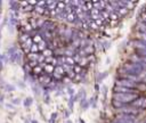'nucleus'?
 Segmentation results:
<instances>
[{
  "label": "nucleus",
  "mask_w": 146,
  "mask_h": 123,
  "mask_svg": "<svg viewBox=\"0 0 146 123\" xmlns=\"http://www.w3.org/2000/svg\"><path fill=\"white\" fill-rule=\"evenodd\" d=\"M137 98H138L137 93H114L113 92V100L120 101V102L125 104V105L129 102H132Z\"/></svg>",
  "instance_id": "obj_1"
},
{
  "label": "nucleus",
  "mask_w": 146,
  "mask_h": 123,
  "mask_svg": "<svg viewBox=\"0 0 146 123\" xmlns=\"http://www.w3.org/2000/svg\"><path fill=\"white\" fill-rule=\"evenodd\" d=\"M116 85H120V87H125V88H138L139 87V83H136V82H132V81H129V80H125V79H117L116 82H115Z\"/></svg>",
  "instance_id": "obj_2"
},
{
  "label": "nucleus",
  "mask_w": 146,
  "mask_h": 123,
  "mask_svg": "<svg viewBox=\"0 0 146 123\" xmlns=\"http://www.w3.org/2000/svg\"><path fill=\"white\" fill-rule=\"evenodd\" d=\"M119 112H121V113H123V115H136V114H138L139 113V109L138 108H135V107H132V106H130V107H122V108H120L119 109Z\"/></svg>",
  "instance_id": "obj_3"
},
{
  "label": "nucleus",
  "mask_w": 146,
  "mask_h": 123,
  "mask_svg": "<svg viewBox=\"0 0 146 123\" xmlns=\"http://www.w3.org/2000/svg\"><path fill=\"white\" fill-rule=\"evenodd\" d=\"M131 106L135 108H145L146 107V98L145 97H138L136 100L131 102Z\"/></svg>",
  "instance_id": "obj_4"
},
{
  "label": "nucleus",
  "mask_w": 146,
  "mask_h": 123,
  "mask_svg": "<svg viewBox=\"0 0 146 123\" xmlns=\"http://www.w3.org/2000/svg\"><path fill=\"white\" fill-rule=\"evenodd\" d=\"M114 93H137V91L136 90H132L130 88L115 85L114 87Z\"/></svg>",
  "instance_id": "obj_5"
},
{
  "label": "nucleus",
  "mask_w": 146,
  "mask_h": 123,
  "mask_svg": "<svg viewBox=\"0 0 146 123\" xmlns=\"http://www.w3.org/2000/svg\"><path fill=\"white\" fill-rule=\"evenodd\" d=\"M132 46L135 48H137V50H146V41L135 40V41H132Z\"/></svg>",
  "instance_id": "obj_6"
},
{
  "label": "nucleus",
  "mask_w": 146,
  "mask_h": 123,
  "mask_svg": "<svg viewBox=\"0 0 146 123\" xmlns=\"http://www.w3.org/2000/svg\"><path fill=\"white\" fill-rule=\"evenodd\" d=\"M22 58H23V54H22L21 50H17V51L15 52V55H13L11 57H9V59H10L13 63H18V64L22 62Z\"/></svg>",
  "instance_id": "obj_7"
},
{
  "label": "nucleus",
  "mask_w": 146,
  "mask_h": 123,
  "mask_svg": "<svg viewBox=\"0 0 146 123\" xmlns=\"http://www.w3.org/2000/svg\"><path fill=\"white\" fill-rule=\"evenodd\" d=\"M116 123H133V118L130 115H121L117 117Z\"/></svg>",
  "instance_id": "obj_8"
},
{
  "label": "nucleus",
  "mask_w": 146,
  "mask_h": 123,
  "mask_svg": "<svg viewBox=\"0 0 146 123\" xmlns=\"http://www.w3.org/2000/svg\"><path fill=\"white\" fill-rule=\"evenodd\" d=\"M42 30H44V31H49V32H52L54 30H56V26H55V24H54L52 22L47 20V22H44V23L42 24Z\"/></svg>",
  "instance_id": "obj_9"
},
{
  "label": "nucleus",
  "mask_w": 146,
  "mask_h": 123,
  "mask_svg": "<svg viewBox=\"0 0 146 123\" xmlns=\"http://www.w3.org/2000/svg\"><path fill=\"white\" fill-rule=\"evenodd\" d=\"M51 33H52V32H49V31H44V30H41L39 34H40V36L42 38V40L47 42V41H50V40H51V35H52Z\"/></svg>",
  "instance_id": "obj_10"
},
{
  "label": "nucleus",
  "mask_w": 146,
  "mask_h": 123,
  "mask_svg": "<svg viewBox=\"0 0 146 123\" xmlns=\"http://www.w3.org/2000/svg\"><path fill=\"white\" fill-rule=\"evenodd\" d=\"M114 9H115V11H116V14H117L119 16H124V15H127L128 11H129V9L125 8V7H116V8H114Z\"/></svg>",
  "instance_id": "obj_11"
},
{
  "label": "nucleus",
  "mask_w": 146,
  "mask_h": 123,
  "mask_svg": "<svg viewBox=\"0 0 146 123\" xmlns=\"http://www.w3.org/2000/svg\"><path fill=\"white\" fill-rule=\"evenodd\" d=\"M57 5H58V1H47V9L50 10L51 13L57 8Z\"/></svg>",
  "instance_id": "obj_12"
},
{
  "label": "nucleus",
  "mask_w": 146,
  "mask_h": 123,
  "mask_svg": "<svg viewBox=\"0 0 146 123\" xmlns=\"http://www.w3.org/2000/svg\"><path fill=\"white\" fill-rule=\"evenodd\" d=\"M43 69H44L46 74H54V72H55V67L52 65H50V64H46Z\"/></svg>",
  "instance_id": "obj_13"
},
{
  "label": "nucleus",
  "mask_w": 146,
  "mask_h": 123,
  "mask_svg": "<svg viewBox=\"0 0 146 123\" xmlns=\"http://www.w3.org/2000/svg\"><path fill=\"white\" fill-rule=\"evenodd\" d=\"M76 19H78V15H76V13H72V14H70V15L67 16V18H66V20L70 22V23H75Z\"/></svg>",
  "instance_id": "obj_14"
},
{
  "label": "nucleus",
  "mask_w": 146,
  "mask_h": 123,
  "mask_svg": "<svg viewBox=\"0 0 146 123\" xmlns=\"http://www.w3.org/2000/svg\"><path fill=\"white\" fill-rule=\"evenodd\" d=\"M112 105H113V107H115V108H117V109H120V108H122V107H127L125 104H122V102L116 101V100H112Z\"/></svg>",
  "instance_id": "obj_15"
},
{
  "label": "nucleus",
  "mask_w": 146,
  "mask_h": 123,
  "mask_svg": "<svg viewBox=\"0 0 146 123\" xmlns=\"http://www.w3.org/2000/svg\"><path fill=\"white\" fill-rule=\"evenodd\" d=\"M50 81H51V77H49V76H40V82L42 84H44V85L49 84Z\"/></svg>",
  "instance_id": "obj_16"
},
{
  "label": "nucleus",
  "mask_w": 146,
  "mask_h": 123,
  "mask_svg": "<svg viewBox=\"0 0 146 123\" xmlns=\"http://www.w3.org/2000/svg\"><path fill=\"white\" fill-rule=\"evenodd\" d=\"M47 46H48V42H46V41H41L40 43H38V47H39V50H41V51H43V50H46L47 49Z\"/></svg>",
  "instance_id": "obj_17"
},
{
  "label": "nucleus",
  "mask_w": 146,
  "mask_h": 123,
  "mask_svg": "<svg viewBox=\"0 0 146 123\" xmlns=\"http://www.w3.org/2000/svg\"><path fill=\"white\" fill-rule=\"evenodd\" d=\"M42 56L44 57V58H48V57H51L52 56V50L51 49H46V50H43V52H42Z\"/></svg>",
  "instance_id": "obj_18"
},
{
  "label": "nucleus",
  "mask_w": 146,
  "mask_h": 123,
  "mask_svg": "<svg viewBox=\"0 0 146 123\" xmlns=\"http://www.w3.org/2000/svg\"><path fill=\"white\" fill-rule=\"evenodd\" d=\"M32 102H33L32 97H27V98H25V100H24V106H25V107H30V106L32 105Z\"/></svg>",
  "instance_id": "obj_19"
},
{
  "label": "nucleus",
  "mask_w": 146,
  "mask_h": 123,
  "mask_svg": "<svg viewBox=\"0 0 146 123\" xmlns=\"http://www.w3.org/2000/svg\"><path fill=\"white\" fill-rule=\"evenodd\" d=\"M9 3H10V8H11L13 10H17V9H19V6H18L19 3H18V2H16V1H10Z\"/></svg>",
  "instance_id": "obj_20"
},
{
  "label": "nucleus",
  "mask_w": 146,
  "mask_h": 123,
  "mask_svg": "<svg viewBox=\"0 0 146 123\" xmlns=\"http://www.w3.org/2000/svg\"><path fill=\"white\" fill-rule=\"evenodd\" d=\"M38 51H40V50H39V47H38V44H36V43H33V44H32V47H31V50H30V52H33V54H38Z\"/></svg>",
  "instance_id": "obj_21"
},
{
  "label": "nucleus",
  "mask_w": 146,
  "mask_h": 123,
  "mask_svg": "<svg viewBox=\"0 0 146 123\" xmlns=\"http://www.w3.org/2000/svg\"><path fill=\"white\" fill-rule=\"evenodd\" d=\"M138 30H139V33H146V25L140 23L138 25Z\"/></svg>",
  "instance_id": "obj_22"
},
{
  "label": "nucleus",
  "mask_w": 146,
  "mask_h": 123,
  "mask_svg": "<svg viewBox=\"0 0 146 123\" xmlns=\"http://www.w3.org/2000/svg\"><path fill=\"white\" fill-rule=\"evenodd\" d=\"M62 67H63L64 72H68V73L73 69V67H71V66H70V65H67V64H63V65H62Z\"/></svg>",
  "instance_id": "obj_23"
},
{
  "label": "nucleus",
  "mask_w": 146,
  "mask_h": 123,
  "mask_svg": "<svg viewBox=\"0 0 146 123\" xmlns=\"http://www.w3.org/2000/svg\"><path fill=\"white\" fill-rule=\"evenodd\" d=\"M55 73H57V74H59V75H62L63 73H64V69H63V67L59 65V66H57V67H55Z\"/></svg>",
  "instance_id": "obj_24"
},
{
  "label": "nucleus",
  "mask_w": 146,
  "mask_h": 123,
  "mask_svg": "<svg viewBox=\"0 0 146 123\" xmlns=\"http://www.w3.org/2000/svg\"><path fill=\"white\" fill-rule=\"evenodd\" d=\"M74 96H71L70 97V100H68V107H70V109L71 110H73V102H74Z\"/></svg>",
  "instance_id": "obj_25"
},
{
  "label": "nucleus",
  "mask_w": 146,
  "mask_h": 123,
  "mask_svg": "<svg viewBox=\"0 0 146 123\" xmlns=\"http://www.w3.org/2000/svg\"><path fill=\"white\" fill-rule=\"evenodd\" d=\"M139 19L141 20V24L146 25V13H141V16L139 17Z\"/></svg>",
  "instance_id": "obj_26"
},
{
  "label": "nucleus",
  "mask_w": 146,
  "mask_h": 123,
  "mask_svg": "<svg viewBox=\"0 0 146 123\" xmlns=\"http://www.w3.org/2000/svg\"><path fill=\"white\" fill-rule=\"evenodd\" d=\"M33 69H34V73H35V74H40V73L42 72V69H43V68H42L41 66H39V65H38V66H35Z\"/></svg>",
  "instance_id": "obj_27"
},
{
  "label": "nucleus",
  "mask_w": 146,
  "mask_h": 123,
  "mask_svg": "<svg viewBox=\"0 0 146 123\" xmlns=\"http://www.w3.org/2000/svg\"><path fill=\"white\" fill-rule=\"evenodd\" d=\"M56 117H57V113H52V114H51V117H50V120H49V123H55Z\"/></svg>",
  "instance_id": "obj_28"
},
{
  "label": "nucleus",
  "mask_w": 146,
  "mask_h": 123,
  "mask_svg": "<svg viewBox=\"0 0 146 123\" xmlns=\"http://www.w3.org/2000/svg\"><path fill=\"white\" fill-rule=\"evenodd\" d=\"M73 71H74L76 74H78V73H80V72H81V66H80V65H74Z\"/></svg>",
  "instance_id": "obj_29"
},
{
  "label": "nucleus",
  "mask_w": 146,
  "mask_h": 123,
  "mask_svg": "<svg viewBox=\"0 0 146 123\" xmlns=\"http://www.w3.org/2000/svg\"><path fill=\"white\" fill-rule=\"evenodd\" d=\"M138 36L141 41H146V33H138Z\"/></svg>",
  "instance_id": "obj_30"
},
{
  "label": "nucleus",
  "mask_w": 146,
  "mask_h": 123,
  "mask_svg": "<svg viewBox=\"0 0 146 123\" xmlns=\"http://www.w3.org/2000/svg\"><path fill=\"white\" fill-rule=\"evenodd\" d=\"M23 67H24V71H25L26 73H27V72L31 69V66L29 65V63H27V64H24V65H23Z\"/></svg>",
  "instance_id": "obj_31"
},
{
  "label": "nucleus",
  "mask_w": 146,
  "mask_h": 123,
  "mask_svg": "<svg viewBox=\"0 0 146 123\" xmlns=\"http://www.w3.org/2000/svg\"><path fill=\"white\" fill-rule=\"evenodd\" d=\"M10 24H11V25H16V24H17V19L10 17Z\"/></svg>",
  "instance_id": "obj_32"
},
{
  "label": "nucleus",
  "mask_w": 146,
  "mask_h": 123,
  "mask_svg": "<svg viewBox=\"0 0 146 123\" xmlns=\"http://www.w3.org/2000/svg\"><path fill=\"white\" fill-rule=\"evenodd\" d=\"M106 75H107V73H104V74H102V75L98 77V81H102V80H103V77H104V76H106Z\"/></svg>",
  "instance_id": "obj_33"
},
{
  "label": "nucleus",
  "mask_w": 146,
  "mask_h": 123,
  "mask_svg": "<svg viewBox=\"0 0 146 123\" xmlns=\"http://www.w3.org/2000/svg\"><path fill=\"white\" fill-rule=\"evenodd\" d=\"M13 102H14L15 105H18V104L21 102V100H19V99H15V100H13Z\"/></svg>",
  "instance_id": "obj_34"
},
{
  "label": "nucleus",
  "mask_w": 146,
  "mask_h": 123,
  "mask_svg": "<svg viewBox=\"0 0 146 123\" xmlns=\"http://www.w3.org/2000/svg\"><path fill=\"white\" fill-rule=\"evenodd\" d=\"M68 92H70V93L73 96V89H68Z\"/></svg>",
  "instance_id": "obj_35"
},
{
  "label": "nucleus",
  "mask_w": 146,
  "mask_h": 123,
  "mask_svg": "<svg viewBox=\"0 0 146 123\" xmlns=\"http://www.w3.org/2000/svg\"><path fill=\"white\" fill-rule=\"evenodd\" d=\"M31 123H38V121L36 120H31Z\"/></svg>",
  "instance_id": "obj_36"
},
{
  "label": "nucleus",
  "mask_w": 146,
  "mask_h": 123,
  "mask_svg": "<svg viewBox=\"0 0 146 123\" xmlns=\"http://www.w3.org/2000/svg\"><path fill=\"white\" fill-rule=\"evenodd\" d=\"M79 122H80V123H84V121H83L82 118H80V120H79Z\"/></svg>",
  "instance_id": "obj_37"
},
{
  "label": "nucleus",
  "mask_w": 146,
  "mask_h": 123,
  "mask_svg": "<svg viewBox=\"0 0 146 123\" xmlns=\"http://www.w3.org/2000/svg\"><path fill=\"white\" fill-rule=\"evenodd\" d=\"M65 123H72V121H70V120H68V121H66Z\"/></svg>",
  "instance_id": "obj_38"
},
{
  "label": "nucleus",
  "mask_w": 146,
  "mask_h": 123,
  "mask_svg": "<svg viewBox=\"0 0 146 123\" xmlns=\"http://www.w3.org/2000/svg\"><path fill=\"white\" fill-rule=\"evenodd\" d=\"M25 123H30V122H29V121H25Z\"/></svg>",
  "instance_id": "obj_39"
},
{
  "label": "nucleus",
  "mask_w": 146,
  "mask_h": 123,
  "mask_svg": "<svg viewBox=\"0 0 146 123\" xmlns=\"http://www.w3.org/2000/svg\"><path fill=\"white\" fill-rule=\"evenodd\" d=\"M0 40H1V32H0Z\"/></svg>",
  "instance_id": "obj_40"
},
{
  "label": "nucleus",
  "mask_w": 146,
  "mask_h": 123,
  "mask_svg": "<svg viewBox=\"0 0 146 123\" xmlns=\"http://www.w3.org/2000/svg\"><path fill=\"white\" fill-rule=\"evenodd\" d=\"M144 123H146V120H145V122H144Z\"/></svg>",
  "instance_id": "obj_41"
},
{
  "label": "nucleus",
  "mask_w": 146,
  "mask_h": 123,
  "mask_svg": "<svg viewBox=\"0 0 146 123\" xmlns=\"http://www.w3.org/2000/svg\"><path fill=\"white\" fill-rule=\"evenodd\" d=\"M112 123H113V122H112Z\"/></svg>",
  "instance_id": "obj_42"
}]
</instances>
